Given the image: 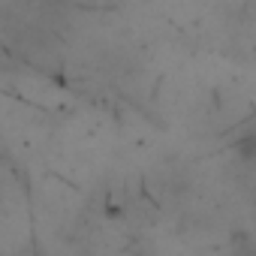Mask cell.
Masks as SVG:
<instances>
[{"instance_id": "1", "label": "cell", "mask_w": 256, "mask_h": 256, "mask_svg": "<svg viewBox=\"0 0 256 256\" xmlns=\"http://www.w3.org/2000/svg\"><path fill=\"white\" fill-rule=\"evenodd\" d=\"M235 151L244 163H256V126H250L247 133H241V139L235 142Z\"/></svg>"}]
</instances>
